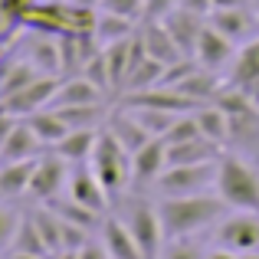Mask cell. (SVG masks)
Here are the masks:
<instances>
[{
    "label": "cell",
    "instance_id": "6da1fadb",
    "mask_svg": "<svg viewBox=\"0 0 259 259\" xmlns=\"http://www.w3.org/2000/svg\"><path fill=\"white\" fill-rule=\"evenodd\" d=\"M230 203L223 197H207V194H184V197H164L158 207L161 223L167 236H187L203 227H213Z\"/></svg>",
    "mask_w": 259,
    "mask_h": 259
},
{
    "label": "cell",
    "instance_id": "7a4b0ae2",
    "mask_svg": "<svg viewBox=\"0 0 259 259\" xmlns=\"http://www.w3.org/2000/svg\"><path fill=\"white\" fill-rule=\"evenodd\" d=\"M217 190H220V197L233 210H253V213H259V174L246 161L233 158V154H220Z\"/></svg>",
    "mask_w": 259,
    "mask_h": 259
},
{
    "label": "cell",
    "instance_id": "3957f363",
    "mask_svg": "<svg viewBox=\"0 0 259 259\" xmlns=\"http://www.w3.org/2000/svg\"><path fill=\"white\" fill-rule=\"evenodd\" d=\"M92 171L102 181V187L108 190V197L121 194V190L132 184V154L121 148V141L112 132H99V141L92 148Z\"/></svg>",
    "mask_w": 259,
    "mask_h": 259
},
{
    "label": "cell",
    "instance_id": "277c9868",
    "mask_svg": "<svg viewBox=\"0 0 259 259\" xmlns=\"http://www.w3.org/2000/svg\"><path fill=\"white\" fill-rule=\"evenodd\" d=\"M220 161H200V164H167L154 187L164 197H184V194H200L207 184L217 181Z\"/></svg>",
    "mask_w": 259,
    "mask_h": 259
},
{
    "label": "cell",
    "instance_id": "5b68a950",
    "mask_svg": "<svg viewBox=\"0 0 259 259\" xmlns=\"http://www.w3.org/2000/svg\"><path fill=\"white\" fill-rule=\"evenodd\" d=\"M125 223H128V230H132V236L138 240L141 256L158 259L161 240H164V223H161L158 210L148 200H132V207H128V213H125Z\"/></svg>",
    "mask_w": 259,
    "mask_h": 259
},
{
    "label": "cell",
    "instance_id": "8992f818",
    "mask_svg": "<svg viewBox=\"0 0 259 259\" xmlns=\"http://www.w3.org/2000/svg\"><path fill=\"white\" fill-rule=\"evenodd\" d=\"M56 89H59V76H36L26 89L0 99V108L17 115V118H26V115L39 112V108H50L53 99H56Z\"/></svg>",
    "mask_w": 259,
    "mask_h": 259
},
{
    "label": "cell",
    "instance_id": "52a82bcc",
    "mask_svg": "<svg viewBox=\"0 0 259 259\" xmlns=\"http://www.w3.org/2000/svg\"><path fill=\"white\" fill-rule=\"evenodd\" d=\"M217 240H220V246L233 249V253H253L259 246V220L253 217V210H240V213L220 220Z\"/></svg>",
    "mask_w": 259,
    "mask_h": 259
},
{
    "label": "cell",
    "instance_id": "ba28073f",
    "mask_svg": "<svg viewBox=\"0 0 259 259\" xmlns=\"http://www.w3.org/2000/svg\"><path fill=\"white\" fill-rule=\"evenodd\" d=\"M161 23L167 26V33L174 36V43L184 50V56H194L197 53V39H200L203 26H207V17L190 13V10H184V7H174Z\"/></svg>",
    "mask_w": 259,
    "mask_h": 259
},
{
    "label": "cell",
    "instance_id": "9c48e42d",
    "mask_svg": "<svg viewBox=\"0 0 259 259\" xmlns=\"http://www.w3.org/2000/svg\"><path fill=\"white\" fill-rule=\"evenodd\" d=\"M138 36H141V43H145L148 56L161 59L164 66L184 59V50L174 43V36L167 33V26L161 23V20H141V23H138Z\"/></svg>",
    "mask_w": 259,
    "mask_h": 259
},
{
    "label": "cell",
    "instance_id": "30bf717a",
    "mask_svg": "<svg viewBox=\"0 0 259 259\" xmlns=\"http://www.w3.org/2000/svg\"><path fill=\"white\" fill-rule=\"evenodd\" d=\"M63 181H66V158L63 154H43V158H36L30 194L36 200H53L59 194V187H63Z\"/></svg>",
    "mask_w": 259,
    "mask_h": 259
},
{
    "label": "cell",
    "instance_id": "8fae6325",
    "mask_svg": "<svg viewBox=\"0 0 259 259\" xmlns=\"http://www.w3.org/2000/svg\"><path fill=\"white\" fill-rule=\"evenodd\" d=\"M167 167V145L164 138H151L145 148L132 154V184H154Z\"/></svg>",
    "mask_w": 259,
    "mask_h": 259
},
{
    "label": "cell",
    "instance_id": "7c38bea8",
    "mask_svg": "<svg viewBox=\"0 0 259 259\" xmlns=\"http://www.w3.org/2000/svg\"><path fill=\"white\" fill-rule=\"evenodd\" d=\"M194 59L200 66H207V69H220V66H227L230 59H233V39L223 36L217 26H203L200 39H197V53Z\"/></svg>",
    "mask_w": 259,
    "mask_h": 259
},
{
    "label": "cell",
    "instance_id": "4fadbf2b",
    "mask_svg": "<svg viewBox=\"0 0 259 259\" xmlns=\"http://www.w3.org/2000/svg\"><path fill=\"white\" fill-rule=\"evenodd\" d=\"M33 66H36L43 76H63V53H59V33H43L36 30L26 56Z\"/></svg>",
    "mask_w": 259,
    "mask_h": 259
},
{
    "label": "cell",
    "instance_id": "5bb4252c",
    "mask_svg": "<svg viewBox=\"0 0 259 259\" xmlns=\"http://www.w3.org/2000/svg\"><path fill=\"white\" fill-rule=\"evenodd\" d=\"M108 132H112L115 138L121 141V148H125L128 154H135L138 148H145L148 141L154 138V135L148 132V128L141 125V121L135 118L128 108H121V112H112V115H108Z\"/></svg>",
    "mask_w": 259,
    "mask_h": 259
},
{
    "label": "cell",
    "instance_id": "9a60e30c",
    "mask_svg": "<svg viewBox=\"0 0 259 259\" xmlns=\"http://www.w3.org/2000/svg\"><path fill=\"white\" fill-rule=\"evenodd\" d=\"M39 145L43 141L36 138V132H33L30 125L23 121H17L13 125V132L4 138V145H0V164H10V161H26V158H36Z\"/></svg>",
    "mask_w": 259,
    "mask_h": 259
},
{
    "label": "cell",
    "instance_id": "2e32d148",
    "mask_svg": "<svg viewBox=\"0 0 259 259\" xmlns=\"http://www.w3.org/2000/svg\"><path fill=\"white\" fill-rule=\"evenodd\" d=\"M102 243L112 259H145L125 220H102Z\"/></svg>",
    "mask_w": 259,
    "mask_h": 259
},
{
    "label": "cell",
    "instance_id": "e0dca14e",
    "mask_svg": "<svg viewBox=\"0 0 259 259\" xmlns=\"http://www.w3.org/2000/svg\"><path fill=\"white\" fill-rule=\"evenodd\" d=\"M210 26H217V30L223 33V36H230L236 43V39H246L249 30H253V13L246 10V7H213L207 17Z\"/></svg>",
    "mask_w": 259,
    "mask_h": 259
},
{
    "label": "cell",
    "instance_id": "ac0fdd59",
    "mask_svg": "<svg viewBox=\"0 0 259 259\" xmlns=\"http://www.w3.org/2000/svg\"><path fill=\"white\" fill-rule=\"evenodd\" d=\"M69 200L82 203V207L102 213L105 210V200H108V190L102 187V181L95 177V171H79L69 177Z\"/></svg>",
    "mask_w": 259,
    "mask_h": 259
},
{
    "label": "cell",
    "instance_id": "d6986e66",
    "mask_svg": "<svg viewBox=\"0 0 259 259\" xmlns=\"http://www.w3.org/2000/svg\"><path fill=\"white\" fill-rule=\"evenodd\" d=\"M213 72H217V69L197 66V69L190 72L187 79H181L174 89H177V92H184L187 99H194L197 105H207V102H213L217 95H220V79H217Z\"/></svg>",
    "mask_w": 259,
    "mask_h": 259
},
{
    "label": "cell",
    "instance_id": "ffe728a7",
    "mask_svg": "<svg viewBox=\"0 0 259 259\" xmlns=\"http://www.w3.org/2000/svg\"><path fill=\"white\" fill-rule=\"evenodd\" d=\"M89 102H102V89L85 76H69L59 82L53 105H89Z\"/></svg>",
    "mask_w": 259,
    "mask_h": 259
},
{
    "label": "cell",
    "instance_id": "44dd1931",
    "mask_svg": "<svg viewBox=\"0 0 259 259\" xmlns=\"http://www.w3.org/2000/svg\"><path fill=\"white\" fill-rule=\"evenodd\" d=\"M92 33H95V39H99V46H108V43H118V39L135 36V33H138V20H128V17H118V13L99 10Z\"/></svg>",
    "mask_w": 259,
    "mask_h": 259
},
{
    "label": "cell",
    "instance_id": "7402d4cb",
    "mask_svg": "<svg viewBox=\"0 0 259 259\" xmlns=\"http://www.w3.org/2000/svg\"><path fill=\"white\" fill-rule=\"evenodd\" d=\"M33 171H36V158L0 164V197H20L23 190H30Z\"/></svg>",
    "mask_w": 259,
    "mask_h": 259
},
{
    "label": "cell",
    "instance_id": "603a6c76",
    "mask_svg": "<svg viewBox=\"0 0 259 259\" xmlns=\"http://www.w3.org/2000/svg\"><path fill=\"white\" fill-rule=\"evenodd\" d=\"M102 128H69L66 138L56 141V154H63L66 161H85L92 158V148L99 141Z\"/></svg>",
    "mask_w": 259,
    "mask_h": 259
},
{
    "label": "cell",
    "instance_id": "cb8c5ba5",
    "mask_svg": "<svg viewBox=\"0 0 259 259\" xmlns=\"http://www.w3.org/2000/svg\"><path fill=\"white\" fill-rule=\"evenodd\" d=\"M194 118L197 125H200L203 138L217 141V145H223V141L230 138V115L223 112L217 102H207V105H197L194 108Z\"/></svg>",
    "mask_w": 259,
    "mask_h": 259
},
{
    "label": "cell",
    "instance_id": "d4e9b609",
    "mask_svg": "<svg viewBox=\"0 0 259 259\" xmlns=\"http://www.w3.org/2000/svg\"><path fill=\"white\" fill-rule=\"evenodd\" d=\"M26 125L36 132V138L43 141V145H56L59 138L69 135V125L63 121V115H59L56 108H39V112L26 115Z\"/></svg>",
    "mask_w": 259,
    "mask_h": 259
},
{
    "label": "cell",
    "instance_id": "484cf974",
    "mask_svg": "<svg viewBox=\"0 0 259 259\" xmlns=\"http://www.w3.org/2000/svg\"><path fill=\"white\" fill-rule=\"evenodd\" d=\"M259 79V36L243 43V50L233 56V72H230V85H249Z\"/></svg>",
    "mask_w": 259,
    "mask_h": 259
},
{
    "label": "cell",
    "instance_id": "4316f807",
    "mask_svg": "<svg viewBox=\"0 0 259 259\" xmlns=\"http://www.w3.org/2000/svg\"><path fill=\"white\" fill-rule=\"evenodd\" d=\"M132 46H135V36L102 46V50H105V63H108V76H112V89H121V85H125L128 66H132Z\"/></svg>",
    "mask_w": 259,
    "mask_h": 259
},
{
    "label": "cell",
    "instance_id": "83f0119b",
    "mask_svg": "<svg viewBox=\"0 0 259 259\" xmlns=\"http://www.w3.org/2000/svg\"><path fill=\"white\" fill-rule=\"evenodd\" d=\"M63 115L69 128H99L102 118H108V108L102 102H89V105H50Z\"/></svg>",
    "mask_w": 259,
    "mask_h": 259
},
{
    "label": "cell",
    "instance_id": "f1b7e54d",
    "mask_svg": "<svg viewBox=\"0 0 259 259\" xmlns=\"http://www.w3.org/2000/svg\"><path fill=\"white\" fill-rule=\"evenodd\" d=\"M125 108L154 135V138H164L167 128H171L174 121L184 115V112H167V108H154V105H125Z\"/></svg>",
    "mask_w": 259,
    "mask_h": 259
},
{
    "label": "cell",
    "instance_id": "f546056e",
    "mask_svg": "<svg viewBox=\"0 0 259 259\" xmlns=\"http://www.w3.org/2000/svg\"><path fill=\"white\" fill-rule=\"evenodd\" d=\"M36 76H43V72L36 69V66L30 63V59H20V63H10L4 72H0V99H7V95L20 92V89H26Z\"/></svg>",
    "mask_w": 259,
    "mask_h": 259
},
{
    "label": "cell",
    "instance_id": "4dcf8cb0",
    "mask_svg": "<svg viewBox=\"0 0 259 259\" xmlns=\"http://www.w3.org/2000/svg\"><path fill=\"white\" fill-rule=\"evenodd\" d=\"M33 220H36V227H39V236H43L46 249H50V253H63V217H59L56 210H36Z\"/></svg>",
    "mask_w": 259,
    "mask_h": 259
},
{
    "label": "cell",
    "instance_id": "1f68e13d",
    "mask_svg": "<svg viewBox=\"0 0 259 259\" xmlns=\"http://www.w3.org/2000/svg\"><path fill=\"white\" fill-rule=\"evenodd\" d=\"M13 249H17V253H36V256L50 253L33 217H20V230H17V240H13Z\"/></svg>",
    "mask_w": 259,
    "mask_h": 259
},
{
    "label": "cell",
    "instance_id": "d6a6232c",
    "mask_svg": "<svg viewBox=\"0 0 259 259\" xmlns=\"http://www.w3.org/2000/svg\"><path fill=\"white\" fill-rule=\"evenodd\" d=\"M53 210H56L63 220H69V223H79V227H85V230H95V227H102V213H95V210H89L82 207V203H76V200H69V203H53Z\"/></svg>",
    "mask_w": 259,
    "mask_h": 259
},
{
    "label": "cell",
    "instance_id": "836d02e7",
    "mask_svg": "<svg viewBox=\"0 0 259 259\" xmlns=\"http://www.w3.org/2000/svg\"><path fill=\"white\" fill-rule=\"evenodd\" d=\"M194 138H203V132H200V125H197L194 112H184L181 118L167 128L164 145H184V141H194Z\"/></svg>",
    "mask_w": 259,
    "mask_h": 259
},
{
    "label": "cell",
    "instance_id": "e575fe53",
    "mask_svg": "<svg viewBox=\"0 0 259 259\" xmlns=\"http://www.w3.org/2000/svg\"><path fill=\"white\" fill-rule=\"evenodd\" d=\"M82 76L92 79V82L99 85L102 92H108V89H112V76H108V63H105V50H99V53H95V56L82 66Z\"/></svg>",
    "mask_w": 259,
    "mask_h": 259
},
{
    "label": "cell",
    "instance_id": "d590c367",
    "mask_svg": "<svg viewBox=\"0 0 259 259\" xmlns=\"http://www.w3.org/2000/svg\"><path fill=\"white\" fill-rule=\"evenodd\" d=\"M99 10H108V13H118V17H128V20H145V0H102Z\"/></svg>",
    "mask_w": 259,
    "mask_h": 259
},
{
    "label": "cell",
    "instance_id": "8d00e7d4",
    "mask_svg": "<svg viewBox=\"0 0 259 259\" xmlns=\"http://www.w3.org/2000/svg\"><path fill=\"white\" fill-rule=\"evenodd\" d=\"M17 230H20V217L13 210L0 207V253L13 249V240H17Z\"/></svg>",
    "mask_w": 259,
    "mask_h": 259
},
{
    "label": "cell",
    "instance_id": "74e56055",
    "mask_svg": "<svg viewBox=\"0 0 259 259\" xmlns=\"http://www.w3.org/2000/svg\"><path fill=\"white\" fill-rule=\"evenodd\" d=\"M36 4V0H0V13H4L10 23H23L26 10Z\"/></svg>",
    "mask_w": 259,
    "mask_h": 259
},
{
    "label": "cell",
    "instance_id": "f35d334b",
    "mask_svg": "<svg viewBox=\"0 0 259 259\" xmlns=\"http://www.w3.org/2000/svg\"><path fill=\"white\" fill-rule=\"evenodd\" d=\"M181 0H145V20H164Z\"/></svg>",
    "mask_w": 259,
    "mask_h": 259
},
{
    "label": "cell",
    "instance_id": "ab89813d",
    "mask_svg": "<svg viewBox=\"0 0 259 259\" xmlns=\"http://www.w3.org/2000/svg\"><path fill=\"white\" fill-rule=\"evenodd\" d=\"M79 259H112L105 249V243H85L82 249H79Z\"/></svg>",
    "mask_w": 259,
    "mask_h": 259
},
{
    "label": "cell",
    "instance_id": "60d3db41",
    "mask_svg": "<svg viewBox=\"0 0 259 259\" xmlns=\"http://www.w3.org/2000/svg\"><path fill=\"white\" fill-rule=\"evenodd\" d=\"M177 7H184V10H190V13H200V17H210L213 0H181Z\"/></svg>",
    "mask_w": 259,
    "mask_h": 259
},
{
    "label": "cell",
    "instance_id": "b9f144b4",
    "mask_svg": "<svg viewBox=\"0 0 259 259\" xmlns=\"http://www.w3.org/2000/svg\"><path fill=\"white\" fill-rule=\"evenodd\" d=\"M164 259H203V256L197 253L194 246H184V243H177V246L167 249V256H164Z\"/></svg>",
    "mask_w": 259,
    "mask_h": 259
},
{
    "label": "cell",
    "instance_id": "7bdbcfd3",
    "mask_svg": "<svg viewBox=\"0 0 259 259\" xmlns=\"http://www.w3.org/2000/svg\"><path fill=\"white\" fill-rule=\"evenodd\" d=\"M13 125H17V115H10V112L0 108V145H4V138L13 132Z\"/></svg>",
    "mask_w": 259,
    "mask_h": 259
},
{
    "label": "cell",
    "instance_id": "ee69618b",
    "mask_svg": "<svg viewBox=\"0 0 259 259\" xmlns=\"http://www.w3.org/2000/svg\"><path fill=\"white\" fill-rule=\"evenodd\" d=\"M207 259H236V256H233V249H227V246H223V249H213V253H210Z\"/></svg>",
    "mask_w": 259,
    "mask_h": 259
},
{
    "label": "cell",
    "instance_id": "f6af8a7d",
    "mask_svg": "<svg viewBox=\"0 0 259 259\" xmlns=\"http://www.w3.org/2000/svg\"><path fill=\"white\" fill-rule=\"evenodd\" d=\"M249 0H213V7H246Z\"/></svg>",
    "mask_w": 259,
    "mask_h": 259
},
{
    "label": "cell",
    "instance_id": "bcb514c9",
    "mask_svg": "<svg viewBox=\"0 0 259 259\" xmlns=\"http://www.w3.org/2000/svg\"><path fill=\"white\" fill-rule=\"evenodd\" d=\"M10 259H43V256H36V253H17V249H10Z\"/></svg>",
    "mask_w": 259,
    "mask_h": 259
},
{
    "label": "cell",
    "instance_id": "7dc6e473",
    "mask_svg": "<svg viewBox=\"0 0 259 259\" xmlns=\"http://www.w3.org/2000/svg\"><path fill=\"white\" fill-rule=\"evenodd\" d=\"M59 259H79V253H76V249H63V253H59Z\"/></svg>",
    "mask_w": 259,
    "mask_h": 259
},
{
    "label": "cell",
    "instance_id": "c3c4849f",
    "mask_svg": "<svg viewBox=\"0 0 259 259\" xmlns=\"http://www.w3.org/2000/svg\"><path fill=\"white\" fill-rule=\"evenodd\" d=\"M7 23H10V20H7V17H4V13H0V33H4V30H7Z\"/></svg>",
    "mask_w": 259,
    "mask_h": 259
},
{
    "label": "cell",
    "instance_id": "681fc988",
    "mask_svg": "<svg viewBox=\"0 0 259 259\" xmlns=\"http://www.w3.org/2000/svg\"><path fill=\"white\" fill-rule=\"evenodd\" d=\"M79 4H85V7H99L102 0H79Z\"/></svg>",
    "mask_w": 259,
    "mask_h": 259
},
{
    "label": "cell",
    "instance_id": "f907efd6",
    "mask_svg": "<svg viewBox=\"0 0 259 259\" xmlns=\"http://www.w3.org/2000/svg\"><path fill=\"white\" fill-rule=\"evenodd\" d=\"M43 259H59V253H46V256H43Z\"/></svg>",
    "mask_w": 259,
    "mask_h": 259
},
{
    "label": "cell",
    "instance_id": "816d5d0a",
    "mask_svg": "<svg viewBox=\"0 0 259 259\" xmlns=\"http://www.w3.org/2000/svg\"><path fill=\"white\" fill-rule=\"evenodd\" d=\"M236 259H259V256H236Z\"/></svg>",
    "mask_w": 259,
    "mask_h": 259
},
{
    "label": "cell",
    "instance_id": "f5cc1de1",
    "mask_svg": "<svg viewBox=\"0 0 259 259\" xmlns=\"http://www.w3.org/2000/svg\"><path fill=\"white\" fill-rule=\"evenodd\" d=\"M249 4H253V7H256V10H259V0H249Z\"/></svg>",
    "mask_w": 259,
    "mask_h": 259
}]
</instances>
